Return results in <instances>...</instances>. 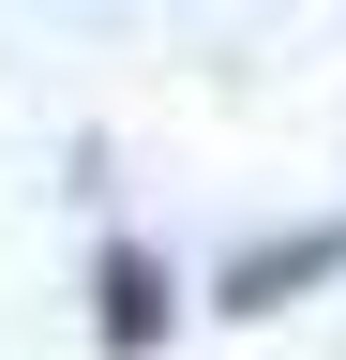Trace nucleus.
<instances>
[{"label":"nucleus","instance_id":"obj_1","mask_svg":"<svg viewBox=\"0 0 346 360\" xmlns=\"http://www.w3.org/2000/svg\"><path fill=\"white\" fill-rule=\"evenodd\" d=\"M166 330H181L166 255H151V240H106V255H91V345H106V360H151Z\"/></svg>","mask_w":346,"mask_h":360},{"label":"nucleus","instance_id":"obj_2","mask_svg":"<svg viewBox=\"0 0 346 360\" xmlns=\"http://www.w3.org/2000/svg\"><path fill=\"white\" fill-rule=\"evenodd\" d=\"M331 270H346V225H286V240L226 255V315H286L301 285H331Z\"/></svg>","mask_w":346,"mask_h":360}]
</instances>
